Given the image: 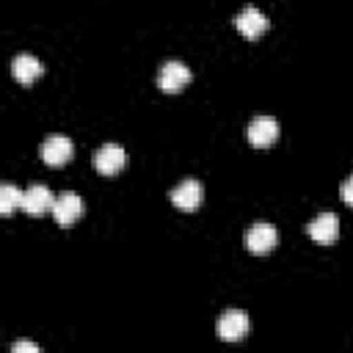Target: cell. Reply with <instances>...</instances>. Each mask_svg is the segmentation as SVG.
Returning <instances> with one entry per match:
<instances>
[{
    "mask_svg": "<svg viewBox=\"0 0 353 353\" xmlns=\"http://www.w3.org/2000/svg\"><path fill=\"white\" fill-rule=\"evenodd\" d=\"M52 204H55V196L47 185H30L28 190H22V210L28 215H44V212H52Z\"/></svg>",
    "mask_w": 353,
    "mask_h": 353,
    "instance_id": "obj_8",
    "label": "cell"
},
{
    "mask_svg": "<svg viewBox=\"0 0 353 353\" xmlns=\"http://www.w3.org/2000/svg\"><path fill=\"white\" fill-rule=\"evenodd\" d=\"M306 232L314 243H334L339 234V218L334 212H320L314 215V221H309Z\"/></svg>",
    "mask_w": 353,
    "mask_h": 353,
    "instance_id": "obj_11",
    "label": "cell"
},
{
    "mask_svg": "<svg viewBox=\"0 0 353 353\" xmlns=\"http://www.w3.org/2000/svg\"><path fill=\"white\" fill-rule=\"evenodd\" d=\"M248 328H251V320H248V314L240 312V309L223 312V314L218 317V323H215L218 339H226V342H237V339L248 336Z\"/></svg>",
    "mask_w": 353,
    "mask_h": 353,
    "instance_id": "obj_1",
    "label": "cell"
},
{
    "mask_svg": "<svg viewBox=\"0 0 353 353\" xmlns=\"http://www.w3.org/2000/svg\"><path fill=\"white\" fill-rule=\"evenodd\" d=\"M17 207H22V190L14 185H0V212L11 215Z\"/></svg>",
    "mask_w": 353,
    "mask_h": 353,
    "instance_id": "obj_13",
    "label": "cell"
},
{
    "mask_svg": "<svg viewBox=\"0 0 353 353\" xmlns=\"http://www.w3.org/2000/svg\"><path fill=\"white\" fill-rule=\"evenodd\" d=\"M14 353H39V345L28 342V339H19V342H14Z\"/></svg>",
    "mask_w": 353,
    "mask_h": 353,
    "instance_id": "obj_15",
    "label": "cell"
},
{
    "mask_svg": "<svg viewBox=\"0 0 353 353\" xmlns=\"http://www.w3.org/2000/svg\"><path fill=\"white\" fill-rule=\"evenodd\" d=\"M234 28L245 36V39H259L268 28H270V22H268V17L259 11V8H254V6H245L237 17H234Z\"/></svg>",
    "mask_w": 353,
    "mask_h": 353,
    "instance_id": "obj_9",
    "label": "cell"
},
{
    "mask_svg": "<svg viewBox=\"0 0 353 353\" xmlns=\"http://www.w3.org/2000/svg\"><path fill=\"white\" fill-rule=\"evenodd\" d=\"M339 193H342V201L353 207V174H350V176H347L345 182H342V188H339Z\"/></svg>",
    "mask_w": 353,
    "mask_h": 353,
    "instance_id": "obj_14",
    "label": "cell"
},
{
    "mask_svg": "<svg viewBox=\"0 0 353 353\" xmlns=\"http://www.w3.org/2000/svg\"><path fill=\"white\" fill-rule=\"evenodd\" d=\"M80 215H83V199H80L74 190H66V193L55 196L52 218H55V223H58V226H72Z\"/></svg>",
    "mask_w": 353,
    "mask_h": 353,
    "instance_id": "obj_5",
    "label": "cell"
},
{
    "mask_svg": "<svg viewBox=\"0 0 353 353\" xmlns=\"http://www.w3.org/2000/svg\"><path fill=\"white\" fill-rule=\"evenodd\" d=\"M190 83V69L182 63V61H165L157 72V85L165 91V94H176L182 91L185 85Z\"/></svg>",
    "mask_w": 353,
    "mask_h": 353,
    "instance_id": "obj_2",
    "label": "cell"
},
{
    "mask_svg": "<svg viewBox=\"0 0 353 353\" xmlns=\"http://www.w3.org/2000/svg\"><path fill=\"white\" fill-rule=\"evenodd\" d=\"M127 163V154L119 143H102L97 152H94V168L105 176H113L116 171H121Z\"/></svg>",
    "mask_w": 353,
    "mask_h": 353,
    "instance_id": "obj_7",
    "label": "cell"
},
{
    "mask_svg": "<svg viewBox=\"0 0 353 353\" xmlns=\"http://www.w3.org/2000/svg\"><path fill=\"white\" fill-rule=\"evenodd\" d=\"M41 72H44L41 61H39L36 55H30V52H19V55H14V61H11V74H14V80L22 83V85H30L36 77H41Z\"/></svg>",
    "mask_w": 353,
    "mask_h": 353,
    "instance_id": "obj_10",
    "label": "cell"
},
{
    "mask_svg": "<svg viewBox=\"0 0 353 353\" xmlns=\"http://www.w3.org/2000/svg\"><path fill=\"white\" fill-rule=\"evenodd\" d=\"M168 196H171V204L174 207H179V210H196L201 204V199H204V185L199 179L188 176L176 188H171Z\"/></svg>",
    "mask_w": 353,
    "mask_h": 353,
    "instance_id": "obj_4",
    "label": "cell"
},
{
    "mask_svg": "<svg viewBox=\"0 0 353 353\" xmlns=\"http://www.w3.org/2000/svg\"><path fill=\"white\" fill-rule=\"evenodd\" d=\"M276 240H279V232H276V226L268 223V221H256V223H251L248 232H245V245H248V251H254V254H268V251L276 245Z\"/></svg>",
    "mask_w": 353,
    "mask_h": 353,
    "instance_id": "obj_6",
    "label": "cell"
},
{
    "mask_svg": "<svg viewBox=\"0 0 353 353\" xmlns=\"http://www.w3.org/2000/svg\"><path fill=\"white\" fill-rule=\"evenodd\" d=\"M279 138V121L273 116H256L248 124V141L254 146H270Z\"/></svg>",
    "mask_w": 353,
    "mask_h": 353,
    "instance_id": "obj_12",
    "label": "cell"
},
{
    "mask_svg": "<svg viewBox=\"0 0 353 353\" xmlns=\"http://www.w3.org/2000/svg\"><path fill=\"white\" fill-rule=\"evenodd\" d=\"M39 154L47 165H63L72 160L74 154V143L66 138V135H50L47 141H41L39 146Z\"/></svg>",
    "mask_w": 353,
    "mask_h": 353,
    "instance_id": "obj_3",
    "label": "cell"
}]
</instances>
